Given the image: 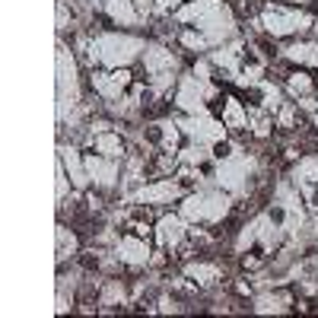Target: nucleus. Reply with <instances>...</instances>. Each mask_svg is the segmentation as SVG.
I'll return each instance as SVG.
<instances>
[{"label": "nucleus", "mask_w": 318, "mask_h": 318, "mask_svg": "<svg viewBox=\"0 0 318 318\" xmlns=\"http://www.w3.org/2000/svg\"><path fill=\"white\" fill-rule=\"evenodd\" d=\"M80 264H83V270H99V255H92V252H83V258H80Z\"/></svg>", "instance_id": "nucleus-4"}, {"label": "nucleus", "mask_w": 318, "mask_h": 318, "mask_svg": "<svg viewBox=\"0 0 318 318\" xmlns=\"http://www.w3.org/2000/svg\"><path fill=\"white\" fill-rule=\"evenodd\" d=\"M312 207L318 210V188H312Z\"/></svg>", "instance_id": "nucleus-8"}, {"label": "nucleus", "mask_w": 318, "mask_h": 318, "mask_svg": "<svg viewBox=\"0 0 318 318\" xmlns=\"http://www.w3.org/2000/svg\"><path fill=\"white\" fill-rule=\"evenodd\" d=\"M175 166V159L169 156V153H153L150 159H146V172L150 175H169Z\"/></svg>", "instance_id": "nucleus-1"}, {"label": "nucleus", "mask_w": 318, "mask_h": 318, "mask_svg": "<svg viewBox=\"0 0 318 318\" xmlns=\"http://www.w3.org/2000/svg\"><path fill=\"white\" fill-rule=\"evenodd\" d=\"M312 83H315V89H318V73H315V80H312Z\"/></svg>", "instance_id": "nucleus-9"}, {"label": "nucleus", "mask_w": 318, "mask_h": 318, "mask_svg": "<svg viewBox=\"0 0 318 318\" xmlns=\"http://www.w3.org/2000/svg\"><path fill=\"white\" fill-rule=\"evenodd\" d=\"M127 216H131V223H137V226H153V216L156 213H153L150 207H131Z\"/></svg>", "instance_id": "nucleus-3"}, {"label": "nucleus", "mask_w": 318, "mask_h": 318, "mask_svg": "<svg viewBox=\"0 0 318 318\" xmlns=\"http://www.w3.org/2000/svg\"><path fill=\"white\" fill-rule=\"evenodd\" d=\"M229 150H232V146H229L226 140H220V144L213 146V156H216V159H226V156H229Z\"/></svg>", "instance_id": "nucleus-5"}, {"label": "nucleus", "mask_w": 318, "mask_h": 318, "mask_svg": "<svg viewBox=\"0 0 318 318\" xmlns=\"http://www.w3.org/2000/svg\"><path fill=\"white\" fill-rule=\"evenodd\" d=\"M261 264H264V248L261 245H255L252 252H245V258H242V267L245 270H258Z\"/></svg>", "instance_id": "nucleus-2"}, {"label": "nucleus", "mask_w": 318, "mask_h": 318, "mask_svg": "<svg viewBox=\"0 0 318 318\" xmlns=\"http://www.w3.org/2000/svg\"><path fill=\"white\" fill-rule=\"evenodd\" d=\"M270 220H274V223H283V210H270Z\"/></svg>", "instance_id": "nucleus-7"}, {"label": "nucleus", "mask_w": 318, "mask_h": 318, "mask_svg": "<svg viewBox=\"0 0 318 318\" xmlns=\"http://www.w3.org/2000/svg\"><path fill=\"white\" fill-rule=\"evenodd\" d=\"M146 140H150V144H159V140H162L159 127H146Z\"/></svg>", "instance_id": "nucleus-6"}]
</instances>
